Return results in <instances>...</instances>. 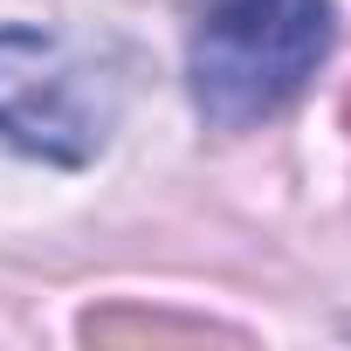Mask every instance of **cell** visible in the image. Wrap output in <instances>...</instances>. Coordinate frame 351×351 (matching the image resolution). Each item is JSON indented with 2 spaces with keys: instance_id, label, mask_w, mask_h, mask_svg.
Returning a JSON list of instances; mask_svg holds the SVG:
<instances>
[{
  "instance_id": "obj_1",
  "label": "cell",
  "mask_w": 351,
  "mask_h": 351,
  "mask_svg": "<svg viewBox=\"0 0 351 351\" xmlns=\"http://www.w3.org/2000/svg\"><path fill=\"white\" fill-rule=\"evenodd\" d=\"M337 42L330 0H207L186 35V90L214 131L282 117Z\"/></svg>"
},
{
  "instance_id": "obj_2",
  "label": "cell",
  "mask_w": 351,
  "mask_h": 351,
  "mask_svg": "<svg viewBox=\"0 0 351 351\" xmlns=\"http://www.w3.org/2000/svg\"><path fill=\"white\" fill-rule=\"evenodd\" d=\"M124 110V83L104 56L56 28H0V145L49 165H90Z\"/></svg>"
}]
</instances>
